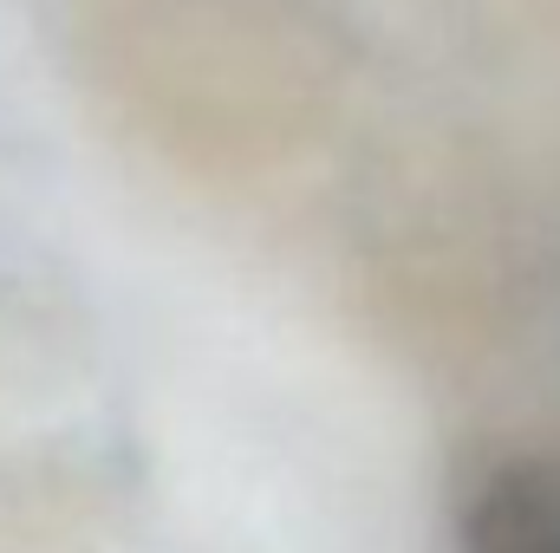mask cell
I'll return each mask as SVG.
<instances>
[{"label": "cell", "instance_id": "1", "mask_svg": "<svg viewBox=\"0 0 560 553\" xmlns=\"http://www.w3.org/2000/svg\"><path fill=\"white\" fill-rule=\"evenodd\" d=\"M456 553H560V456L495 462L463 502Z\"/></svg>", "mask_w": 560, "mask_h": 553}]
</instances>
